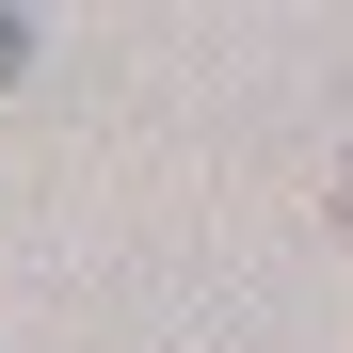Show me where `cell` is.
<instances>
[{
	"instance_id": "obj_1",
	"label": "cell",
	"mask_w": 353,
	"mask_h": 353,
	"mask_svg": "<svg viewBox=\"0 0 353 353\" xmlns=\"http://www.w3.org/2000/svg\"><path fill=\"white\" fill-rule=\"evenodd\" d=\"M17 65H32V17H0V81H17Z\"/></svg>"
}]
</instances>
